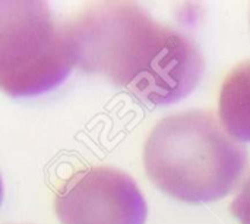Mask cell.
I'll list each match as a JSON object with an SVG mask.
<instances>
[{
    "instance_id": "6da1fadb",
    "label": "cell",
    "mask_w": 250,
    "mask_h": 224,
    "mask_svg": "<svg viewBox=\"0 0 250 224\" xmlns=\"http://www.w3.org/2000/svg\"><path fill=\"white\" fill-rule=\"evenodd\" d=\"M63 22L78 69L148 106L177 103L201 82L205 60L196 43L135 1H91Z\"/></svg>"
},
{
    "instance_id": "3957f363",
    "label": "cell",
    "mask_w": 250,
    "mask_h": 224,
    "mask_svg": "<svg viewBox=\"0 0 250 224\" xmlns=\"http://www.w3.org/2000/svg\"><path fill=\"white\" fill-rule=\"evenodd\" d=\"M75 67L64 22L45 1L0 3V87L31 97L59 87Z\"/></svg>"
},
{
    "instance_id": "8992f818",
    "label": "cell",
    "mask_w": 250,
    "mask_h": 224,
    "mask_svg": "<svg viewBox=\"0 0 250 224\" xmlns=\"http://www.w3.org/2000/svg\"><path fill=\"white\" fill-rule=\"evenodd\" d=\"M230 213L240 224H250V175L239 195L230 204Z\"/></svg>"
},
{
    "instance_id": "7a4b0ae2",
    "label": "cell",
    "mask_w": 250,
    "mask_h": 224,
    "mask_svg": "<svg viewBox=\"0 0 250 224\" xmlns=\"http://www.w3.org/2000/svg\"><path fill=\"white\" fill-rule=\"evenodd\" d=\"M248 164V150L211 110H189L160 120L144 147L148 179L168 197L189 204L230 195Z\"/></svg>"
},
{
    "instance_id": "5b68a950",
    "label": "cell",
    "mask_w": 250,
    "mask_h": 224,
    "mask_svg": "<svg viewBox=\"0 0 250 224\" xmlns=\"http://www.w3.org/2000/svg\"><path fill=\"white\" fill-rule=\"evenodd\" d=\"M218 117L236 139L250 142V60L236 65L218 95Z\"/></svg>"
},
{
    "instance_id": "277c9868",
    "label": "cell",
    "mask_w": 250,
    "mask_h": 224,
    "mask_svg": "<svg viewBox=\"0 0 250 224\" xmlns=\"http://www.w3.org/2000/svg\"><path fill=\"white\" fill-rule=\"evenodd\" d=\"M62 224H145L148 208L136 182L113 167H88L63 182L54 197Z\"/></svg>"
}]
</instances>
